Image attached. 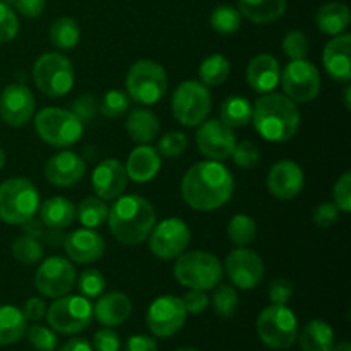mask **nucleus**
I'll use <instances>...</instances> for the list:
<instances>
[{
    "instance_id": "obj_1",
    "label": "nucleus",
    "mask_w": 351,
    "mask_h": 351,
    "mask_svg": "<svg viewBox=\"0 0 351 351\" xmlns=\"http://www.w3.org/2000/svg\"><path fill=\"white\" fill-rule=\"evenodd\" d=\"M235 180L221 161L206 160L192 165L180 184L182 199L195 211H215L233 195Z\"/></svg>"
},
{
    "instance_id": "obj_2",
    "label": "nucleus",
    "mask_w": 351,
    "mask_h": 351,
    "mask_svg": "<svg viewBox=\"0 0 351 351\" xmlns=\"http://www.w3.org/2000/svg\"><path fill=\"white\" fill-rule=\"evenodd\" d=\"M300 110L297 103L281 93H266L254 103L252 123L257 134L269 143H287L300 129Z\"/></svg>"
},
{
    "instance_id": "obj_3",
    "label": "nucleus",
    "mask_w": 351,
    "mask_h": 351,
    "mask_svg": "<svg viewBox=\"0 0 351 351\" xmlns=\"http://www.w3.org/2000/svg\"><path fill=\"white\" fill-rule=\"evenodd\" d=\"M108 226L122 245H141L156 225V213L146 197L137 194L120 195L108 209Z\"/></svg>"
},
{
    "instance_id": "obj_4",
    "label": "nucleus",
    "mask_w": 351,
    "mask_h": 351,
    "mask_svg": "<svg viewBox=\"0 0 351 351\" xmlns=\"http://www.w3.org/2000/svg\"><path fill=\"white\" fill-rule=\"evenodd\" d=\"M175 280L185 288L195 290H215L223 280V266L215 254L204 250H185L175 259Z\"/></svg>"
},
{
    "instance_id": "obj_5",
    "label": "nucleus",
    "mask_w": 351,
    "mask_h": 351,
    "mask_svg": "<svg viewBox=\"0 0 351 351\" xmlns=\"http://www.w3.org/2000/svg\"><path fill=\"white\" fill-rule=\"evenodd\" d=\"M40 209V192L27 178L0 184V219L7 225H26Z\"/></svg>"
},
{
    "instance_id": "obj_6",
    "label": "nucleus",
    "mask_w": 351,
    "mask_h": 351,
    "mask_svg": "<svg viewBox=\"0 0 351 351\" xmlns=\"http://www.w3.org/2000/svg\"><path fill=\"white\" fill-rule=\"evenodd\" d=\"M127 95L137 105L149 106L160 101L168 89V75L163 65L141 58L130 65L125 75Z\"/></svg>"
},
{
    "instance_id": "obj_7",
    "label": "nucleus",
    "mask_w": 351,
    "mask_h": 351,
    "mask_svg": "<svg viewBox=\"0 0 351 351\" xmlns=\"http://www.w3.org/2000/svg\"><path fill=\"white\" fill-rule=\"evenodd\" d=\"M75 71L72 62L58 51H48L33 65V82L48 98H62L74 88Z\"/></svg>"
},
{
    "instance_id": "obj_8",
    "label": "nucleus",
    "mask_w": 351,
    "mask_h": 351,
    "mask_svg": "<svg viewBox=\"0 0 351 351\" xmlns=\"http://www.w3.org/2000/svg\"><path fill=\"white\" fill-rule=\"evenodd\" d=\"M34 129L38 136L50 146L71 147L81 141L84 134V123L71 110L50 106L36 113Z\"/></svg>"
},
{
    "instance_id": "obj_9",
    "label": "nucleus",
    "mask_w": 351,
    "mask_h": 351,
    "mask_svg": "<svg viewBox=\"0 0 351 351\" xmlns=\"http://www.w3.org/2000/svg\"><path fill=\"white\" fill-rule=\"evenodd\" d=\"M256 329L261 341L271 350H288L298 338V319L287 305L273 304L261 312Z\"/></svg>"
},
{
    "instance_id": "obj_10",
    "label": "nucleus",
    "mask_w": 351,
    "mask_h": 351,
    "mask_svg": "<svg viewBox=\"0 0 351 351\" xmlns=\"http://www.w3.org/2000/svg\"><path fill=\"white\" fill-rule=\"evenodd\" d=\"M211 112V93L201 81L189 79L178 84L171 96V113L178 123L185 127H197L208 119Z\"/></svg>"
},
{
    "instance_id": "obj_11",
    "label": "nucleus",
    "mask_w": 351,
    "mask_h": 351,
    "mask_svg": "<svg viewBox=\"0 0 351 351\" xmlns=\"http://www.w3.org/2000/svg\"><path fill=\"white\" fill-rule=\"evenodd\" d=\"M48 326L62 335H77L84 331L93 321V305L82 295H64L55 298L53 304L47 308Z\"/></svg>"
},
{
    "instance_id": "obj_12",
    "label": "nucleus",
    "mask_w": 351,
    "mask_h": 351,
    "mask_svg": "<svg viewBox=\"0 0 351 351\" xmlns=\"http://www.w3.org/2000/svg\"><path fill=\"white\" fill-rule=\"evenodd\" d=\"M280 84L285 96L295 103H308L321 93V74L312 62L290 60L281 72Z\"/></svg>"
},
{
    "instance_id": "obj_13",
    "label": "nucleus",
    "mask_w": 351,
    "mask_h": 351,
    "mask_svg": "<svg viewBox=\"0 0 351 351\" xmlns=\"http://www.w3.org/2000/svg\"><path fill=\"white\" fill-rule=\"evenodd\" d=\"M77 273L71 259L62 256L47 257L34 274V288L47 298H60L75 287Z\"/></svg>"
},
{
    "instance_id": "obj_14",
    "label": "nucleus",
    "mask_w": 351,
    "mask_h": 351,
    "mask_svg": "<svg viewBox=\"0 0 351 351\" xmlns=\"http://www.w3.org/2000/svg\"><path fill=\"white\" fill-rule=\"evenodd\" d=\"M149 250L161 261H173L187 250L191 228L180 218H167L153 226L149 233Z\"/></svg>"
},
{
    "instance_id": "obj_15",
    "label": "nucleus",
    "mask_w": 351,
    "mask_h": 351,
    "mask_svg": "<svg viewBox=\"0 0 351 351\" xmlns=\"http://www.w3.org/2000/svg\"><path fill=\"white\" fill-rule=\"evenodd\" d=\"M187 321L182 298L173 295H163L151 302L146 314V324L149 331L158 338H171L184 328Z\"/></svg>"
},
{
    "instance_id": "obj_16",
    "label": "nucleus",
    "mask_w": 351,
    "mask_h": 351,
    "mask_svg": "<svg viewBox=\"0 0 351 351\" xmlns=\"http://www.w3.org/2000/svg\"><path fill=\"white\" fill-rule=\"evenodd\" d=\"M223 273H226L233 287L240 290H254L264 278V263L261 256L247 247H237L226 256Z\"/></svg>"
},
{
    "instance_id": "obj_17",
    "label": "nucleus",
    "mask_w": 351,
    "mask_h": 351,
    "mask_svg": "<svg viewBox=\"0 0 351 351\" xmlns=\"http://www.w3.org/2000/svg\"><path fill=\"white\" fill-rule=\"evenodd\" d=\"M195 144L199 153L208 160L225 161L232 156L237 137L233 129L225 125L221 120L206 119L195 132Z\"/></svg>"
},
{
    "instance_id": "obj_18",
    "label": "nucleus",
    "mask_w": 351,
    "mask_h": 351,
    "mask_svg": "<svg viewBox=\"0 0 351 351\" xmlns=\"http://www.w3.org/2000/svg\"><path fill=\"white\" fill-rule=\"evenodd\" d=\"M36 101L26 84H9L0 95V117L10 127H23L34 117Z\"/></svg>"
},
{
    "instance_id": "obj_19",
    "label": "nucleus",
    "mask_w": 351,
    "mask_h": 351,
    "mask_svg": "<svg viewBox=\"0 0 351 351\" xmlns=\"http://www.w3.org/2000/svg\"><path fill=\"white\" fill-rule=\"evenodd\" d=\"M267 191L280 201H291L305 185L304 170L293 160H280L271 167L267 175Z\"/></svg>"
},
{
    "instance_id": "obj_20",
    "label": "nucleus",
    "mask_w": 351,
    "mask_h": 351,
    "mask_svg": "<svg viewBox=\"0 0 351 351\" xmlns=\"http://www.w3.org/2000/svg\"><path fill=\"white\" fill-rule=\"evenodd\" d=\"M91 185L96 197L103 201H115L125 192L129 185L125 167L115 158H106L99 161L91 175Z\"/></svg>"
},
{
    "instance_id": "obj_21",
    "label": "nucleus",
    "mask_w": 351,
    "mask_h": 351,
    "mask_svg": "<svg viewBox=\"0 0 351 351\" xmlns=\"http://www.w3.org/2000/svg\"><path fill=\"white\" fill-rule=\"evenodd\" d=\"M106 243L103 237L93 228H79L69 233L64 240V250L75 264H91L101 259Z\"/></svg>"
},
{
    "instance_id": "obj_22",
    "label": "nucleus",
    "mask_w": 351,
    "mask_h": 351,
    "mask_svg": "<svg viewBox=\"0 0 351 351\" xmlns=\"http://www.w3.org/2000/svg\"><path fill=\"white\" fill-rule=\"evenodd\" d=\"M86 161L74 151H60L45 165V178L55 187H72L86 175Z\"/></svg>"
},
{
    "instance_id": "obj_23",
    "label": "nucleus",
    "mask_w": 351,
    "mask_h": 351,
    "mask_svg": "<svg viewBox=\"0 0 351 351\" xmlns=\"http://www.w3.org/2000/svg\"><path fill=\"white\" fill-rule=\"evenodd\" d=\"M322 65L329 77L348 84L351 81V34L341 33L326 43Z\"/></svg>"
},
{
    "instance_id": "obj_24",
    "label": "nucleus",
    "mask_w": 351,
    "mask_h": 351,
    "mask_svg": "<svg viewBox=\"0 0 351 351\" xmlns=\"http://www.w3.org/2000/svg\"><path fill=\"white\" fill-rule=\"evenodd\" d=\"M281 65L276 57L269 53H259L250 58L247 65V82L259 95H266L280 84Z\"/></svg>"
},
{
    "instance_id": "obj_25",
    "label": "nucleus",
    "mask_w": 351,
    "mask_h": 351,
    "mask_svg": "<svg viewBox=\"0 0 351 351\" xmlns=\"http://www.w3.org/2000/svg\"><path fill=\"white\" fill-rule=\"evenodd\" d=\"M132 312V302L122 291H110L98 297V302L93 307V317L106 328L122 326Z\"/></svg>"
},
{
    "instance_id": "obj_26",
    "label": "nucleus",
    "mask_w": 351,
    "mask_h": 351,
    "mask_svg": "<svg viewBox=\"0 0 351 351\" xmlns=\"http://www.w3.org/2000/svg\"><path fill=\"white\" fill-rule=\"evenodd\" d=\"M161 170V156L151 144H141L130 151L125 163V171L129 180L137 184H146L156 178Z\"/></svg>"
},
{
    "instance_id": "obj_27",
    "label": "nucleus",
    "mask_w": 351,
    "mask_h": 351,
    "mask_svg": "<svg viewBox=\"0 0 351 351\" xmlns=\"http://www.w3.org/2000/svg\"><path fill=\"white\" fill-rule=\"evenodd\" d=\"M40 218L47 228L65 230L75 221V206L71 199L55 195L40 206Z\"/></svg>"
},
{
    "instance_id": "obj_28",
    "label": "nucleus",
    "mask_w": 351,
    "mask_h": 351,
    "mask_svg": "<svg viewBox=\"0 0 351 351\" xmlns=\"http://www.w3.org/2000/svg\"><path fill=\"white\" fill-rule=\"evenodd\" d=\"M351 23L350 7L343 2H328L315 14L319 31L328 36H338L348 29Z\"/></svg>"
},
{
    "instance_id": "obj_29",
    "label": "nucleus",
    "mask_w": 351,
    "mask_h": 351,
    "mask_svg": "<svg viewBox=\"0 0 351 351\" xmlns=\"http://www.w3.org/2000/svg\"><path fill=\"white\" fill-rule=\"evenodd\" d=\"M160 119L147 108H134L125 122L127 134L139 144H149L160 134Z\"/></svg>"
},
{
    "instance_id": "obj_30",
    "label": "nucleus",
    "mask_w": 351,
    "mask_h": 351,
    "mask_svg": "<svg viewBox=\"0 0 351 351\" xmlns=\"http://www.w3.org/2000/svg\"><path fill=\"white\" fill-rule=\"evenodd\" d=\"M239 12L256 24H269L287 12V0H239Z\"/></svg>"
},
{
    "instance_id": "obj_31",
    "label": "nucleus",
    "mask_w": 351,
    "mask_h": 351,
    "mask_svg": "<svg viewBox=\"0 0 351 351\" xmlns=\"http://www.w3.org/2000/svg\"><path fill=\"white\" fill-rule=\"evenodd\" d=\"M335 346V331L321 319L307 322L300 332L302 351H329Z\"/></svg>"
},
{
    "instance_id": "obj_32",
    "label": "nucleus",
    "mask_w": 351,
    "mask_h": 351,
    "mask_svg": "<svg viewBox=\"0 0 351 351\" xmlns=\"http://www.w3.org/2000/svg\"><path fill=\"white\" fill-rule=\"evenodd\" d=\"M27 321L14 305H0V345H14L26 335Z\"/></svg>"
},
{
    "instance_id": "obj_33",
    "label": "nucleus",
    "mask_w": 351,
    "mask_h": 351,
    "mask_svg": "<svg viewBox=\"0 0 351 351\" xmlns=\"http://www.w3.org/2000/svg\"><path fill=\"white\" fill-rule=\"evenodd\" d=\"M252 112L254 105L247 98L239 95L228 96L225 101L221 103L219 108V120L230 129H240L252 122Z\"/></svg>"
},
{
    "instance_id": "obj_34",
    "label": "nucleus",
    "mask_w": 351,
    "mask_h": 351,
    "mask_svg": "<svg viewBox=\"0 0 351 351\" xmlns=\"http://www.w3.org/2000/svg\"><path fill=\"white\" fill-rule=\"evenodd\" d=\"M50 40L58 50L67 51L77 47L81 40V27L74 17H58L50 26Z\"/></svg>"
},
{
    "instance_id": "obj_35",
    "label": "nucleus",
    "mask_w": 351,
    "mask_h": 351,
    "mask_svg": "<svg viewBox=\"0 0 351 351\" xmlns=\"http://www.w3.org/2000/svg\"><path fill=\"white\" fill-rule=\"evenodd\" d=\"M230 75V60L221 53H213L206 57L199 65V79L208 88L221 86Z\"/></svg>"
},
{
    "instance_id": "obj_36",
    "label": "nucleus",
    "mask_w": 351,
    "mask_h": 351,
    "mask_svg": "<svg viewBox=\"0 0 351 351\" xmlns=\"http://www.w3.org/2000/svg\"><path fill=\"white\" fill-rule=\"evenodd\" d=\"M75 218L81 221L84 228H99L108 219V206L106 201L99 197H86L75 208Z\"/></svg>"
},
{
    "instance_id": "obj_37",
    "label": "nucleus",
    "mask_w": 351,
    "mask_h": 351,
    "mask_svg": "<svg viewBox=\"0 0 351 351\" xmlns=\"http://www.w3.org/2000/svg\"><path fill=\"white\" fill-rule=\"evenodd\" d=\"M226 235L232 240L233 245L247 247L254 242L257 235V225L249 215H235L228 223Z\"/></svg>"
},
{
    "instance_id": "obj_38",
    "label": "nucleus",
    "mask_w": 351,
    "mask_h": 351,
    "mask_svg": "<svg viewBox=\"0 0 351 351\" xmlns=\"http://www.w3.org/2000/svg\"><path fill=\"white\" fill-rule=\"evenodd\" d=\"M43 247L33 235H21L12 243V256L24 266H33L43 259Z\"/></svg>"
},
{
    "instance_id": "obj_39",
    "label": "nucleus",
    "mask_w": 351,
    "mask_h": 351,
    "mask_svg": "<svg viewBox=\"0 0 351 351\" xmlns=\"http://www.w3.org/2000/svg\"><path fill=\"white\" fill-rule=\"evenodd\" d=\"M209 24H211V27L216 33L233 34L240 29L242 14L239 12V9L232 5H219L211 12Z\"/></svg>"
},
{
    "instance_id": "obj_40",
    "label": "nucleus",
    "mask_w": 351,
    "mask_h": 351,
    "mask_svg": "<svg viewBox=\"0 0 351 351\" xmlns=\"http://www.w3.org/2000/svg\"><path fill=\"white\" fill-rule=\"evenodd\" d=\"M213 308H215L216 314L223 319H230L235 315L237 308L240 305L239 293L233 287L230 285H221L215 288V293H213Z\"/></svg>"
},
{
    "instance_id": "obj_41",
    "label": "nucleus",
    "mask_w": 351,
    "mask_h": 351,
    "mask_svg": "<svg viewBox=\"0 0 351 351\" xmlns=\"http://www.w3.org/2000/svg\"><path fill=\"white\" fill-rule=\"evenodd\" d=\"M130 98L122 89H110L103 95L101 101L98 103V112L106 119L113 120L122 117L129 110Z\"/></svg>"
},
{
    "instance_id": "obj_42",
    "label": "nucleus",
    "mask_w": 351,
    "mask_h": 351,
    "mask_svg": "<svg viewBox=\"0 0 351 351\" xmlns=\"http://www.w3.org/2000/svg\"><path fill=\"white\" fill-rule=\"evenodd\" d=\"M77 287L81 291L82 297L89 298H98L105 293L106 280L98 269H84L77 278Z\"/></svg>"
},
{
    "instance_id": "obj_43",
    "label": "nucleus",
    "mask_w": 351,
    "mask_h": 351,
    "mask_svg": "<svg viewBox=\"0 0 351 351\" xmlns=\"http://www.w3.org/2000/svg\"><path fill=\"white\" fill-rule=\"evenodd\" d=\"M189 146V139L180 130H170L160 137L156 151L163 158H178Z\"/></svg>"
},
{
    "instance_id": "obj_44",
    "label": "nucleus",
    "mask_w": 351,
    "mask_h": 351,
    "mask_svg": "<svg viewBox=\"0 0 351 351\" xmlns=\"http://www.w3.org/2000/svg\"><path fill=\"white\" fill-rule=\"evenodd\" d=\"M27 341L36 351H55L58 345V338L51 328L34 324L29 329H26Z\"/></svg>"
},
{
    "instance_id": "obj_45",
    "label": "nucleus",
    "mask_w": 351,
    "mask_h": 351,
    "mask_svg": "<svg viewBox=\"0 0 351 351\" xmlns=\"http://www.w3.org/2000/svg\"><path fill=\"white\" fill-rule=\"evenodd\" d=\"M232 158L237 167L243 168V170H250V168L259 165L261 151L252 141H242V143L235 144L232 151Z\"/></svg>"
},
{
    "instance_id": "obj_46",
    "label": "nucleus",
    "mask_w": 351,
    "mask_h": 351,
    "mask_svg": "<svg viewBox=\"0 0 351 351\" xmlns=\"http://www.w3.org/2000/svg\"><path fill=\"white\" fill-rule=\"evenodd\" d=\"M281 48L290 60H302L308 53V40L302 31L291 29L285 34Z\"/></svg>"
},
{
    "instance_id": "obj_47",
    "label": "nucleus",
    "mask_w": 351,
    "mask_h": 351,
    "mask_svg": "<svg viewBox=\"0 0 351 351\" xmlns=\"http://www.w3.org/2000/svg\"><path fill=\"white\" fill-rule=\"evenodd\" d=\"M19 33V19L12 7L0 2V43H9Z\"/></svg>"
},
{
    "instance_id": "obj_48",
    "label": "nucleus",
    "mask_w": 351,
    "mask_h": 351,
    "mask_svg": "<svg viewBox=\"0 0 351 351\" xmlns=\"http://www.w3.org/2000/svg\"><path fill=\"white\" fill-rule=\"evenodd\" d=\"M332 202L338 206L341 213L351 211V171L346 170L341 177L336 180L335 189H332Z\"/></svg>"
},
{
    "instance_id": "obj_49",
    "label": "nucleus",
    "mask_w": 351,
    "mask_h": 351,
    "mask_svg": "<svg viewBox=\"0 0 351 351\" xmlns=\"http://www.w3.org/2000/svg\"><path fill=\"white\" fill-rule=\"evenodd\" d=\"M72 113L81 120L82 123H89L95 120L98 113V99L91 95H82L72 101Z\"/></svg>"
},
{
    "instance_id": "obj_50",
    "label": "nucleus",
    "mask_w": 351,
    "mask_h": 351,
    "mask_svg": "<svg viewBox=\"0 0 351 351\" xmlns=\"http://www.w3.org/2000/svg\"><path fill=\"white\" fill-rule=\"evenodd\" d=\"M339 209L335 202H321L312 213V221L319 228H331L339 219Z\"/></svg>"
},
{
    "instance_id": "obj_51",
    "label": "nucleus",
    "mask_w": 351,
    "mask_h": 351,
    "mask_svg": "<svg viewBox=\"0 0 351 351\" xmlns=\"http://www.w3.org/2000/svg\"><path fill=\"white\" fill-rule=\"evenodd\" d=\"M182 304H184L187 314L197 315L208 308L209 305V297L204 290H195V288H189V291H185V295L182 297Z\"/></svg>"
},
{
    "instance_id": "obj_52",
    "label": "nucleus",
    "mask_w": 351,
    "mask_h": 351,
    "mask_svg": "<svg viewBox=\"0 0 351 351\" xmlns=\"http://www.w3.org/2000/svg\"><path fill=\"white\" fill-rule=\"evenodd\" d=\"M293 285L291 281L285 280V278H278L273 283L269 285V290H267V295H269V300L273 304H281L287 305L290 302V298L293 297Z\"/></svg>"
},
{
    "instance_id": "obj_53",
    "label": "nucleus",
    "mask_w": 351,
    "mask_h": 351,
    "mask_svg": "<svg viewBox=\"0 0 351 351\" xmlns=\"http://www.w3.org/2000/svg\"><path fill=\"white\" fill-rule=\"evenodd\" d=\"M93 350L95 351H119L120 336L112 328L99 329L93 338Z\"/></svg>"
},
{
    "instance_id": "obj_54",
    "label": "nucleus",
    "mask_w": 351,
    "mask_h": 351,
    "mask_svg": "<svg viewBox=\"0 0 351 351\" xmlns=\"http://www.w3.org/2000/svg\"><path fill=\"white\" fill-rule=\"evenodd\" d=\"M16 10L24 17H40L43 14L45 7H47V0H16Z\"/></svg>"
},
{
    "instance_id": "obj_55",
    "label": "nucleus",
    "mask_w": 351,
    "mask_h": 351,
    "mask_svg": "<svg viewBox=\"0 0 351 351\" xmlns=\"http://www.w3.org/2000/svg\"><path fill=\"white\" fill-rule=\"evenodd\" d=\"M23 314L24 317H26V321H31V322L41 321V319L45 317V314H47V304L43 302V298H36V297L27 298V302L24 304Z\"/></svg>"
},
{
    "instance_id": "obj_56",
    "label": "nucleus",
    "mask_w": 351,
    "mask_h": 351,
    "mask_svg": "<svg viewBox=\"0 0 351 351\" xmlns=\"http://www.w3.org/2000/svg\"><path fill=\"white\" fill-rule=\"evenodd\" d=\"M123 351H158V345L149 336L136 335L127 339L125 350Z\"/></svg>"
},
{
    "instance_id": "obj_57",
    "label": "nucleus",
    "mask_w": 351,
    "mask_h": 351,
    "mask_svg": "<svg viewBox=\"0 0 351 351\" xmlns=\"http://www.w3.org/2000/svg\"><path fill=\"white\" fill-rule=\"evenodd\" d=\"M58 351H95V350H93V346L89 345V341H86V339L72 338L69 339L64 346H60V350Z\"/></svg>"
},
{
    "instance_id": "obj_58",
    "label": "nucleus",
    "mask_w": 351,
    "mask_h": 351,
    "mask_svg": "<svg viewBox=\"0 0 351 351\" xmlns=\"http://www.w3.org/2000/svg\"><path fill=\"white\" fill-rule=\"evenodd\" d=\"M343 95H345V108L350 110L351 108V99H350L351 86H350V82H348V84H346V88H345V91H343Z\"/></svg>"
},
{
    "instance_id": "obj_59",
    "label": "nucleus",
    "mask_w": 351,
    "mask_h": 351,
    "mask_svg": "<svg viewBox=\"0 0 351 351\" xmlns=\"http://www.w3.org/2000/svg\"><path fill=\"white\" fill-rule=\"evenodd\" d=\"M329 351H351V345L348 341H343V343H339L338 346H332Z\"/></svg>"
},
{
    "instance_id": "obj_60",
    "label": "nucleus",
    "mask_w": 351,
    "mask_h": 351,
    "mask_svg": "<svg viewBox=\"0 0 351 351\" xmlns=\"http://www.w3.org/2000/svg\"><path fill=\"white\" fill-rule=\"evenodd\" d=\"M3 165H5V151H3L2 147H0V170H2V168H3Z\"/></svg>"
},
{
    "instance_id": "obj_61",
    "label": "nucleus",
    "mask_w": 351,
    "mask_h": 351,
    "mask_svg": "<svg viewBox=\"0 0 351 351\" xmlns=\"http://www.w3.org/2000/svg\"><path fill=\"white\" fill-rule=\"evenodd\" d=\"M0 2L7 3V5H14V3H16V0H0Z\"/></svg>"
},
{
    "instance_id": "obj_62",
    "label": "nucleus",
    "mask_w": 351,
    "mask_h": 351,
    "mask_svg": "<svg viewBox=\"0 0 351 351\" xmlns=\"http://www.w3.org/2000/svg\"><path fill=\"white\" fill-rule=\"evenodd\" d=\"M175 351H197L195 348H187V346H184V348H178V350H175Z\"/></svg>"
}]
</instances>
